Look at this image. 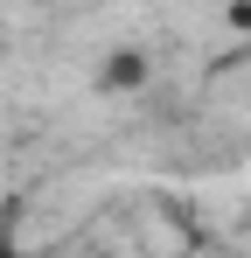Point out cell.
Masks as SVG:
<instances>
[{"mask_svg":"<svg viewBox=\"0 0 251 258\" xmlns=\"http://www.w3.org/2000/svg\"><path fill=\"white\" fill-rule=\"evenodd\" d=\"M140 77H147V63H140L133 49H126V56L112 63V70H105V84H140Z\"/></svg>","mask_w":251,"mask_h":258,"instance_id":"1","label":"cell"}]
</instances>
